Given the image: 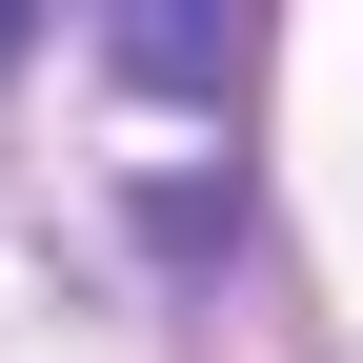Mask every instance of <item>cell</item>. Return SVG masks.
<instances>
[{
	"mask_svg": "<svg viewBox=\"0 0 363 363\" xmlns=\"http://www.w3.org/2000/svg\"><path fill=\"white\" fill-rule=\"evenodd\" d=\"M121 81H162V101H222V81H242V21H182V0H142V21H121Z\"/></svg>",
	"mask_w": 363,
	"mask_h": 363,
	"instance_id": "cell-1",
	"label": "cell"
},
{
	"mask_svg": "<svg viewBox=\"0 0 363 363\" xmlns=\"http://www.w3.org/2000/svg\"><path fill=\"white\" fill-rule=\"evenodd\" d=\"M0 61H21V21H0Z\"/></svg>",
	"mask_w": 363,
	"mask_h": 363,
	"instance_id": "cell-2",
	"label": "cell"
}]
</instances>
